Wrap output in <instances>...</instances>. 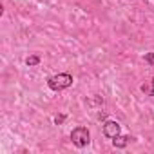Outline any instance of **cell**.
Masks as SVG:
<instances>
[{"label": "cell", "mask_w": 154, "mask_h": 154, "mask_svg": "<svg viewBox=\"0 0 154 154\" xmlns=\"http://www.w3.org/2000/svg\"><path fill=\"white\" fill-rule=\"evenodd\" d=\"M47 85H49L53 91L67 89V87L72 85V76H71V74H65V72H62V74H54V76H51V78L47 80Z\"/></svg>", "instance_id": "cell-1"}, {"label": "cell", "mask_w": 154, "mask_h": 154, "mask_svg": "<svg viewBox=\"0 0 154 154\" xmlns=\"http://www.w3.org/2000/svg\"><path fill=\"white\" fill-rule=\"evenodd\" d=\"M71 140H72V143H74L76 147H85V145H89V141H91V134H89V131H87L85 127H76V129L71 132Z\"/></svg>", "instance_id": "cell-2"}, {"label": "cell", "mask_w": 154, "mask_h": 154, "mask_svg": "<svg viewBox=\"0 0 154 154\" xmlns=\"http://www.w3.org/2000/svg\"><path fill=\"white\" fill-rule=\"evenodd\" d=\"M103 134L107 136V138H116L118 134H120V125L116 123V122H105L103 123Z\"/></svg>", "instance_id": "cell-3"}, {"label": "cell", "mask_w": 154, "mask_h": 154, "mask_svg": "<svg viewBox=\"0 0 154 154\" xmlns=\"http://www.w3.org/2000/svg\"><path fill=\"white\" fill-rule=\"evenodd\" d=\"M127 141H129V138H127V136H120V134L112 140L114 147H125V145H127Z\"/></svg>", "instance_id": "cell-4"}, {"label": "cell", "mask_w": 154, "mask_h": 154, "mask_svg": "<svg viewBox=\"0 0 154 154\" xmlns=\"http://www.w3.org/2000/svg\"><path fill=\"white\" fill-rule=\"evenodd\" d=\"M38 62H40V60H38V56H29V58L26 60V63H27V65H36Z\"/></svg>", "instance_id": "cell-5"}, {"label": "cell", "mask_w": 154, "mask_h": 154, "mask_svg": "<svg viewBox=\"0 0 154 154\" xmlns=\"http://www.w3.org/2000/svg\"><path fill=\"white\" fill-rule=\"evenodd\" d=\"M145 60H147V62H149V63L154 67V53H149V54L145 56Z\"/></svg>", "instance_id": "cell-6"}, {"label": "cell", "mask_w": 154, "mask_h": 154, "mask_svg": "<svg viewBox=\"0 0 154 154\" xmlns=\"http://www.w3.org/2000/svg\"><path fill=\"white\" fill-rule=\"evenodd\" d=\"M149 94L154 96V78H152V89H149Z\"/></svg>", "instance_id": "cell-7"}]
</instances>
